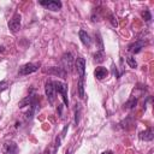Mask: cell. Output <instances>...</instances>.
<instances>
[{"mask_svg":"<svg viewBox=\"0 0 154 154\" xmlns=\"http://www.w3.org/2000/svg\"><path fill=\"white\" fill-rule=\"evenodd\" d=\"M54 84V88H55V91L58 94L61 95V99H63V102L65 103V106H69V99H67V85L63 82H59V81H55L53 82Z\"/></svg>","mask_w":154,"mask_h":154,"instance_id":"6da1fadb","label":"cell"},{"mask_svg":"<svg viewBox=\"0 0 154 154\" xmlns=\"http://www.w3.org/2000/svg\"><path fill=\"white\" fill-rule=\"evenodd\" d=\"M61 65H63V70L65 72H71L72 67H73V55L70 52H65L61 57Z\"/></svg>","mask_w":154,"mask_h":154,"instance_id":"7a4b0ae2","label":"cell"},{"mask_svg":"<svg viewBox=\"0 0 154 154\" xmlns=\"http://www.w3.org/2000/svg\"><path fill=\"white\" fill-rule=\"evenodd\" d=\"M40 67V64L37 63H26L24 65H22L18 70V75L19 76H26V75H30L35 71H37Z\"/></svg>","mask_w":154,"mask_h":154,"instance_id":"3957f363","label":"cell"},{"mask_svg":"<svg viewBox=\"0 0 154 154\" xmlns=\"http://www.w3.org/2000/svg\"><path fill=\"white\" fill-rule=\"evenodd\" d=\"M40 5L51 11H59L63 6L61 1H59V0H42V1H40Z\"/></svg>","mask_w":154,"mask_h":154,"instance_id":"277c9868","label":"cell"},{"mask_svg":"<svg viewBox=\"0 0 154 154\" xmlns=\"http://www.w3.org/2000/svg\"><path fill=\"white\" fill-rule=\"evenodd\" d=\"M45 91H46V95H47V99L49 101L51 105L54 103V100H55V88H54V84L52 81H47L46 84H45Z\"/></svg>","mask_w":154,"mask_h":154,"instance_id":"5b68a950","label":"cell"},{"mask_svg":"<svg viewBox=\"0 0 154 154\" xmlns=\"http://www.w3.org/2000/svg\"><path fill=\"white\" fill-rule=\"evenodd\" d=\"M20 19H22V17L19 13H14L12 16V18L8 22V29L11 32H17L20 29Z\"/></svg>","mask_w":154,"mask_h":154,"instance_id":"8992f818","label":"cell"},{"mask_svg":"<svg viewBox=\"0 0 154 154\" xmlns=\"http://www.w3.org/2000/svg\"><path fill=\"white\" fill-rule=\"evenodd\" d=\"M17 144L13 141H6L2 144V154H17Z\"/></svg>","mask_w":154,"mask_h":154,"instance_id":"52a82bcc","label":"cell"},{"mask_svg":"<svg viewBox=\"0 0 154 154\" xmlns=\"http://www.w3.org/2000/svg\"><path fill=\"white\" fill-rule=\"evenodd\" d=\"M75 66H76L77 72L79 73V77H83V78H84V72H85V59L82 58V57H77V58H76V61H75Z\"/></svg>","mask_w":154,"mask_h":154,"instance_id":"ba28073f","label":"cell"},{"mask_svg":"<svg viewBox=\"0 0 154 154\" xmlns=\"http://www.w3.org/2000/svg\"><path fill=\"white\" fill-rule=\"evenodd\" d=\"M146 45H147L146 41L138 40V41H136V42H134V43H130V45L128 46V51L131 52V53H134V54H136V53H138Z\"/></svg>","mask_w":154,"mask_h":154,"instance_id":"9c48e42d","label":"cell"},{"mask_svg":"<svg viewBox=\"0 0 154 154\" xmlns=\"http://www.w3.org/2000/svg\"><path fill=\"white\" fill-rule=\"evenodd\" d=\"M94 76H95L96 79L102 81V79H105L108 76V70L106 67H103V66H97L94 70Z\"/></svg>","mask_w":154,"mask_h":154,"instance_id":"30bf717a","label":"cell"},{"mask_svg":"<svg viewBox=\"0 0 154 154\" xmlns=\"http://www.w3.org/2000/svg\"><path fill=\"white\" fill-rule=\"evenodd\" d=\"M138 137L142 140V141H152L154 138V132H153V128H148L147 130L140 132Z\"/></svg>","mask_w":154,"mask_h":154,"instance_id":"8fae6325","label":"cell"},{"mask_svg":"<svg viewBox=\"0 0 154 154\" xmlns=\"http://www.w3.org/2000/svg\"><path fill=\"white\" fill-rule=\"evenodd\" d=\"M78 36H79L81 42H82L84 46L89 47V46L91 45V38H90V36H89V34H88L87 31H84V30H79Z\"/></svg>","mask_w":154,"mask_h":154,"instance_id":"7c38bea8","label":"cell"},{"mask_svg":"<svg viewBox=\"0 0 154 154\" xmlns=\"http://www.w3.org/2000/svg\"><path fill=\"white\" fill-rule=\"evenodd\" d=\"M48 73H52V75L63 77V78H65V76H66V72H65L61 67H52V69L48 70Z\"/></svg>","mask_w":154,"mask_h":154,"instance_id":"4fadbf2b","label":"cell"},{"mask_svg":"<svg viewBox=\"0 0 154 154\" xmlns=\"http://www.w3.org/2000/svg\"><path fill=\"white\" fill-rule=\"evenodd\" d=\"M77 88H78V95H79V97L83 99L84 97V78L83 77H79Z\"/></svg>","mask_w":154,"mask_h":154,"instance_id":"5bb4252c","label":"cell"},{"mask_svg":"<svg viewBox=\"0 0 154 154\" xmlns=\"http://www.w3.org/2000/svg\"><path fill=\"white\" fill-rule=\"evenodd\" d=\"M136 105H137V99H136L135 96H132V97H130V99L124 103V108L132 109V108H135V107H136Z\"/></svg>","mask_w":154,"mask_h":154,"instance_id":"9a60e30c","label":"cell"},{"mask_svg":"<svg viewBox=\"0 0 154 154\" xmlns=\"http://www.w3.org/2000/svg\"><path fill=\"white\" fill-rule=\"evenodd\" d=\"M103 60H105L103 51H97V52L94 54V61H95V63H102Z\"/></svg>","mask_w":154,"mask_h":154,"instance_id":"2e32d148","label":"cell"},{"mask_svg":"<svg viewBox=\"0 0 154 154\" xmlns=\"http://www.w3.org/2000/svg\"><path fill=\"white\" fill-rule=\"evenodd\" d=\"M126 63H128V65H129L130 67H132V69H135V67L137 66V63H136L135 58H134V57H131V55L126 58Z\"/></svg>","mask_w":154,"mask_h":154,"instance_id":"e0dca14e","label":"cell"},{"mask_svg":"<svg viewBox=\"0 0 154 154\" xmlns=\"http://www.w3.org/2000/svg\"><path fill=\"white\" fill-rule=\"evenodd\" d=\"M141 16H142V18H143L146 22H149V20L152 19V14H150V12H149L148 10H144V11H142Z\"/></svg>","mask_w":154,"mask_h":154,"instance_id":"ac0fdd59","label":"cell"},{"mask_svg":"<svg viewBox=\"0 0 154 154\" xmlns=\"http://www.w3.org/2000/svg\"><path fill=\"white\" fill-rule=\"evenodd\" d=\"M79 113H81V108L77 107L75 111V124L76 125H78V123H79Z\"/></svg>","mask_w":154,"mask_h":154,"instance_id":"d6986e66","label":"cell"},{"mask_svg":"<svg viewBox=\"0 0 154 154\" xmlns=\"http://www.w3.org/2000/svg\"><path fill=\"white\" fill-rule=\"evenodd\" d=\"M7 87H8V83H7L6 81H1V82H0V91L6 90V89H7Z\"/></svg>","mask_w":154,"mask_h":154,"instance_id":"ffe728a7","label":"cell"},{"mask_svg":"<svg viewBox=\"0 0 154 154\" xmlns=\"http://www.w3.org/2000/svg\"><path fill=\"white\" fill-rule=\"evenodd\" d=\"M4 51H5V48L1 46V47H0V52H4Z\"/></svg>","mask_w":154,"mask_h":154,"instance_id":"44dd1931","label":"cell"},{"mask_svg":"<svg viewBox=\"0 0 154 154\" xmlns=\"http://www.w3.org/2000/svg\"><path fill=\"white\" fill-rule=\"evenodd\" d=\"M101 154H112L111 152H103V153H101Z\"/></svg>","mask_w":154,"mask_h":154,"instance_id":"7402d4cb","label":"cell"},{"mask_svg":"<svg viewBox=\"0 0 154 154\" xmlns=\"http://www.w3.org/2000/svg\"><path fill=\"white\" fill-rule=\"evenodd\" d=\"M65 154H69V152H66V153H65Z\"/></svg>","mask_w":154,"mask_h":154,"instance_id":"603a6c76","label":"cell"}]
</instances>
